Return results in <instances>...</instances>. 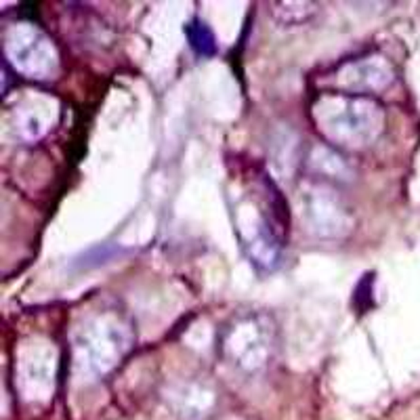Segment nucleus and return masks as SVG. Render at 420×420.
I'll return each mask as SVG.
<instances>
[{
    "mask_svg": "<svg viewBox=\"0 0 420 420\" xmlns=\"http://www.w3.org/2000/svg\"><path fill=\"white\" fill-rule=\"evenodd\" d=\"M131 347L128 328L112 315H99L76 334V365L86 374H105Z\"/></svg>",
    "mask_w": 420,
    "mask_h": 420,
    "instance_id": "obj_2",
    "label": "nucleus"
},
{
    "mask_svg": "<svg viewBox=\"0 0 420 420\" xmlns=\"http://www.w3.org/2000/svg\"><path fill=\"white\" fill-rule=\"evenodd\" d=\"M7 57L30 78H50L57 72V52L50 40L36 28L21 23L7 34Z\"/></svg>",
    "mask_w": 420,
    "mask_h": 420,
    "instance_id": "obj_3",
    "label": "nucleus"
},
{
    "mask_svg": "<svg viewBox=\"0 0 420 420\" xmlns=\"http://www.w3.org/2000/svg\"><path fill=\"white\" fill-rule=\"evenodd\" d=\"M185 36H187V42L191 46V50L200 57H213L217 55V38L202 19H191L187 26H185Z\"/></svg>",
    "mask_w": 420,
    "mask_h": 420,
    "instance_id": "obj_7",
    "label": "nucleus"
},
{
    "mask_svg": "<svg viewBox=\"0 0 420 420\" xmlns=\"http://www.w3.org/2000/svg\"><path fill=\"white\" fill-rule=\"evenodd\" d=\"M393 80V70L387 61H383V57H374V59H361L355 61L351 66H347L345 70H341L338 74V84L347 90H379L383 86H387Z\"/></svg>",
    "mask_w": 420,
    "mask_h": 420,
    "instance_id": "obj_6",
    "label": "nucleus"
},
{
    "mask_svg": "<svg viewBox=\"0 0 420 420\" xmlns=\"http://www.w3.org/2000/svg\"><path fill=\"white\" fill-rule=\"evenodd\" d=\"M318 128L345 147H363L372 143L383 131V110L372 99L357 95L322 97L313 108Z\"/></svg>",
    "mask_w": 420,
    "mask_h": 420,
    "instance_id": "obj_1",
    "label": "nucleus"
},
{
    "mask_svg": "<svg viewBox=\"0 0 420 420\" xmlns=\"http://www.w3.org/2000/svg\"><path fill=\"white\" fill-rule=\"evenodd\" d=\"M225 349L233 363L244 370H256L265 363L271 351V328L267 324H260L258 318H250L231 330Z\"/></svg>",
    "mask_w": 420,
    "mask_h": 420,
    "instance_id": "obj_4",
    "label": "nucleus"
},
{
    "mask_svg": "<svg viewBox=\"0 0 420 420\" xmlns=\"http://www.w3.org/2000/svg\"><path fill=\"white\" fill-rule=\"evenodd\" d=\"M303 217L309 225L311 231H315L318 236H330V238H338L345 231H349V217L347 213L341 208L338 200L330 198L326 191L322 189H311L305 193V202H303Z\"/></svg>",
    "mask_w": 420,
    "mask_h": 420,
    "instance_id": "obj_5",
    "label": "nucleus"
}]
</instances>
